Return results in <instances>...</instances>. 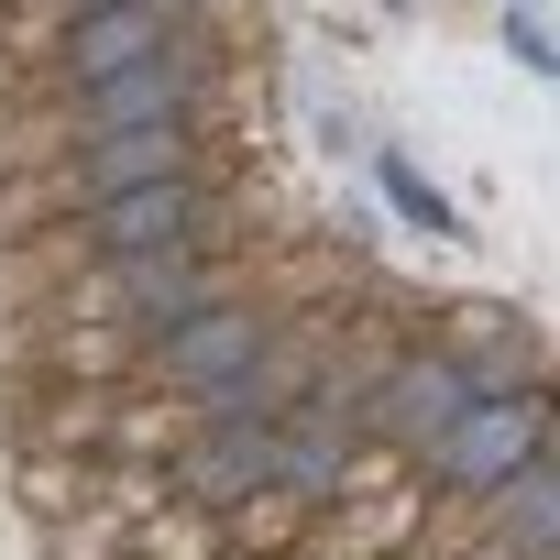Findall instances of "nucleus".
I'll list each match as a JSON object with an SVG mask.
<instances>
[{
  "mask_svg": "<svg viewBox=\"0 0 560 560\" xmlns=\"http://www.w3.org/2000/svg\"><path fill=\"white\" fill-rule=\"evenodd\" d=\"M78 264H132V253H231V209L209 176H154V187H121V198H89L56 220Z\"/></svg>",
  "mask_w": 560,
  "mask_h": 560,
  "instance_id": "f257e3e1",
  "label": "nucleus"
},
{
  "mask_svg": "<svg viewBox=\"0 0 560 560\" xmlns=\"http://www.w3.org/2000/svg\"><path fill=\"white\" fill-rule=\"evenodd\" d=\"M275 308L264 287H231V298H209V308H187L176 330H154L143 352H132V385L143 396H209V385H231L264 341H275Z\"/></svg>",
  "mask_w": 560,
  "mask_h": 560,
  "instance_id": "f03ea898",
  "label": "nucleus"
},
{
  "mask_svg": "<svg viewBox=\"0 0 560 560\" xmlns=\"http://www.w3.org/2000/svg\"><path fill=\"white\" fill-rule=\"evenodd\" d=\"M527 451H549V385H516V396L462 407V418H451V440L418 462V483H429V505H483Z\"/></svg>",
  "mask_w": 560,
  "mask_h": 560,
  "instance_id": "7ed1b4c3",
  "label": "nucleus"
},
{
  "mask_svg": "<svg viewBox=\"0 0 560 560\" xmlns=\"http://www.w3.org/2000/svg\"><path fill=\"white\" fill-rule=\"evenodd\" d=\"M176 23H187V0H110V12H78V23L56 34L34 100H56V89H100V78H121V67H154Z\"/></svg>",
  "mask_w": 560,
  "mask_h": 560,
  "instance_id": "20e7f679",
  "label": "nucleus"
},
{
  "mask_svg": "<svg viewBox=\"0 0 560 560\" xmlns=\"http://www.w3.org/2000/svg\"><path fill=\"white\" fill-rule=\"evenodd\" d=\"M418 341H440V352L472 374V396L549 385V352H538V330H527L505 298H451V308H429V330H418Z\"/></svg>",
  "mask_w": 560,
  "mask_h": 560,
  "instance_id": "39448f33",
  "label": "nucleus"
},
{
  "mask_svg": "<svg viewBox=\"0 0 560 560\" xmlns=\"http://www.w3.org/2000/svg\"><path fill=\"white\" fill-rule=\"evenodd\" d=\"M165 494L198 516H231L253 494H275V429H187L165 451Z\"/></svg>",
  "mask_w": 560,
  "mask_h": 560,
  "instance_id": "423d86ee",
  "label": "nucleus"
},
{
  "mask_svg": "<svg viewBox=\"0 0 560 560\" xmlns=\"http://www.w3.org/2000/svg\"><path fill=\"white\" fill-rule=\"evenodd\" d=\"M462 527L505 560H560V451H527L483 505H462Z\"/></svg>",
  "mask_w": 560,
  "mask_h": 560,
  "instance_id": "0eeeda50",
  "label": "nucleus"
},
{
  "mask_svg": "<svg viewBox=\"0 0 560 560\" xmlns=\"http://www.w3.org/2000/svg\"><path fill=\"white\" fill-rule=\"evenodd\" d=\"M374 187H385V209L407 220V231H429V242H472V220H462V198L407 154V143H374Z\"/></svg>",
  "mask_w": 560,
  "mask_h": 560,
  "instance_id": "6e6552de",
  "label": "nucleus"
},
{
  "mask_svg": "<svg viewBox=\"0 0 560 560\" xmlns=\"http://www.w3.org/2000/svg\"><path fill=\"white\" fill-rule=\"evenodd\" d=\"M89 494H100V462H67V451H12V505H23L34 527L78 516Z\"/></svg>",
  "mask_w": 560,
  "mask_h": 560,
  "instance_id": "1a4fd4ad",
  "label": "nucleus"
},
{
  "mask_svg": "<svg viewBox=\"0 0 560 560\" xmlns=\"http://www.w3.org/2000/svg\"><path fill=\"white\" fill-rule=\"evenodd\" d=\"M132 560H220V516H198V505H154L143 527H132Z\"/></svg>",
  "mask_w": 560,
  "mask_h": 560,
  "instance_id": "9d476101",
  "label": "nucleus"
},
{
  "mask_svg": "<svg viewBox=\"0 0 560 560\" xmlns=\"http://www.w3.org/2000/svg\"><path fill=\"white\" fill-rule=\"evenodd\" d=\"M121 549H132V516H121V505H100V494H89L78 516H56V527H45V560H121Z\"/></svg>",
  "mask_w": 560,
  "mask_h": 560,
  "instance_id": "9b49d317",
  "label": "nucleus"
},
{
  "mask_svg": "<svg viewBox=\"0 0 560 560\" xmlns=\"http://www.w3.org/2000/svg\"><path fill=\"white\" fill-rule=\"evenodd\" d=\"M505 56L527 67V78H549L560 56H549V12H505Z\"/></svg>",
  "mask_w": 560,
  "mask_h": 560,
  "instance_id": "f8f14e48",
  "label": "nucleus"
},
{
  "mask_svg": "<svg viewBox=\"0 0 560 560\" xmlns=\"http://www.w3.org/2000/svg\"><path fill=\"white\" fill-rule=\"evenodd\" d=\"M56 12H67V23H78V12H110V0H56Z\"/></svg>",
  "mask_w": 560,
  "mask_h": 560,
  "instance_id": "ddd939ff",
  "label": "nucleus"
},
{
  "mask_svg": "<svg viewBox=\"0 0 560 560\" xmlns=\"http://www.w3.org/2000/svg\"><path fill=\"white\" fill-rule=\"evenodd\" d=\"M505 12H549V0H505Z\"/></svg>",
  "mask_w": 560,
  "mask_h": 560,
  "instance_id": "4468645a",
  "label": "nucleus"
},
{
  "mask_svg": "<svg viewBox=\"0 0 560 560\" xmlns=\"http://www.w3.org/2000/svg\"><path fill=\"white\" fill-rule=\"evenodd\" d=\"M385 12H407V0H385Z\"/></svg>",
  "mask_w": 560,
  "mask_h": 560,
  "instance_id": "2eb2a0df",
  "label": "nucleus"
},
{
  "mask_svg": "<svg viewBox=\"0 0 560 560\" xmlns=\"http://www.w3.org/2000/svg\"><path fill=\"white\" fill-rule=\"evenodd\" d=\"M187 12H198V0H187Z\"/></svg>",
  "mask_w": 560,
  "mask_h": 560,
  "instance_id": "dca6fc26",
  "label": "nucleus"
},
{
  "mask_svg": "<svg viewBox=\"0 0 560 560\" xmlns=\"http://www.w3.org/2000/svg\"><path fill=\"white\" fill-rule=\"evenodd\" d=\"M121 560H132V549H121Z\"/></svg>",
  "mask_w": 560,
  "mask_h": 560,
  "instance_id": "f3484780",
  "label": "nucleus"
}]
</instances>
